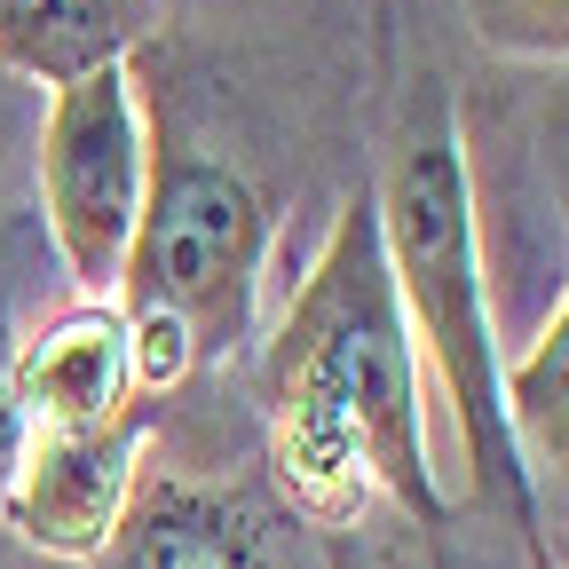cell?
Masks as SVG:
<instances>
[{
	"label": "cell",
	"instance_id": "6da1fadb",
	"mask_svg": "<svg viewBox=\"0 0 569 569\" xmlns=\"http://www.w3.org/2000/svg\"><path fill=\"white\" fill-rule=\"evenodd\" d=\"M253 396L269 427V475L301 522L348 538L372 490H388L427 538L451 530V498L427 467L419 356L396 309L372 190L340 198L309 277L253 356Z\"/></svg>",
	"mask_w": 569,
	"mask_h": 569
},
{
	"label": "cell",
	"instance_id": "7a4b0ae2",
	"mask_svg": "<svg viewBox=\"0 0 569 569\" xmlns=\"http://www.w3.org/2000/svg\"><path fill=\"white\" fill-rule=\"evenodd\" d=\"M380 213V246L396 277V309L411 332V356H427L451 419H459V451L475 467V490L490 482L515 507V530L530 561H546L538 530V475L515 451L507 403H498V332L482 301V238H475V174H467V134L451 88L427 71L403 103V127L388 142V167L372 182Z\"/></svg>",
	"mask_w": 569,
	"mask_h": 569
},
{
	"label": "cell",
	"instance_id": "3957f363",
	"mask_svg": "<svg viewBox=\"0 0 569 569\" xmlns=\"http://www.w3.org/2000/svg\"><path fill=\"white\" fill-rule=\"evenodd\" d=\"M261 261H269V198L190 142H159L111 309L167 317L190 340V365L213 372L253 340Z\"/></svg>",
	"mask_w": 569,
	"mask_h": 569
},
{
	"label": "cell",
	"instance_id": "277c9868",
	"mask_svg": "<svg viewBox=\"0 0 569 569\" xmlns=\"http://www.w3.org/2000/svg\"><path fill=\"white\" fill-rule=\"evenodd\" d=\"M32 182H40V213H48L63 277L80 284V301H111L134 213H142V182H151L134 63H103L48 96L32 134Z\"/></svg>",
	"mask_w": 569,
	"mask_h": 569
},
{
	"label": "cell",
	"instance_id": "5b68a950",
	"mask_svg": "<svg viewBox=\"0 0 569 569\" xmlns=\"http://www.w3.org/2000/svg\"><path fill=\"white\" fill-rule=\"evenodd\" d=\"M142 427L151 419L80 427V436H24L9 498H0V522L56 561H96L127 515V498H134Z\"/></svg>",
	"mask_w": 569,
	"mask_h": 569
},
{
	"label": "cell",
	"instance_id": "8992f818",
	"mask_svg": "<svg viewBox=\"0 0 569 569\" xmlns=\"http://www.w3.org/2000/svg\"><path fill=\"white\" fill-rule=\"evenodd\" d=\"M96 569H277V515L246 482L142 467Z\"/></svg>",
	"mask_w": 569,
	"mask_h": 569
},
{
	"label": "cell",
	"instance_id": "52a82bcc",
	"mask_svg": "<svg viewBox=\"0 0 569 569\" xmlns=\"http://www.w3.org/2000/svg\"><path fill=\"white\" fill-rule=\"evenodd\" d=\"M17 411L24 436H80V427H119V419H151V403L134 396V356H127V317L111 301H80L40 340L17 348Z\"/></svg>",
	"mask_w": 569,
	"mask_h": 569
},
{
	"label": "cell",
	"instance_id": "ba28073f",
	"mask_svg": "<svg viewBox=\"0 0 569 569\" xmlns=\"http://www.w3.org/2000/svg\"><path fill=\"white\" fill-rule=\"evenodd\" d=\"M151 0H0V71L24 88H71L151 40Z\"/></svg>",
	"mask_w": 569,
	"mask_h": 569
},
{
	"label": "cell",
	"instance_id": "9c48e42d",
	"mask_svg": "<svg viewBox=\"0 0 569 569\" xmlns=\"http://www.w3.org/2000/svg\"><path fill=\"white\" fill-rule=\"evenodd\" d=\"M498 403H507V427H515V451L522 467L538 475H561L569 482V293L561 309L546 317L538 348L498 365Z\"/></svg>",
	"mask_w": 569,
	"mask_h": 569
},
{
	"label": "cell",
	"instance_id": "30bf717a",
	"mask_svg": "<svg viewBox=\"0 0 569 569\" xmlns=\"http://www.w3.org/2000/svg\"><path fill=\"white\" fill-rule=\"evenodd\" d=\"M467 24L490 56H522V63L569 56V0H467Z\"/></svg>",
	"mask_w": 569,
	"mask_h": 569
},
{
	"label": "cell",
	"instance_id": "8fae6325",
	"mask_svg": "<svg viewBox=\"0 0 569 569\" xmlns=\"http://www.w3.org/2000/svg\"><path fill=\"white\" fill-rule=\"evenodd\" d=\"M538 174H546V198L569 230V80H553L538 103Z\"/></svg>",
	"mask_w": 569,
	"mask_h": 569
},
{
	"label": "cell",
	"instance_id": "7c38bea8",
	"mask_svg": "<svg viewBox=\"0 0 569 569\" xmlns=\"http://www.w3.org/2000/svg\"><path fill=\"white\" fill-rule=\"evenodd\" d=\"M9 372H17V340L0 325V498H9V475H17V451H24V411H17Z\"/></svg>",
	"mask_w": 569,
	"mask_h": 569
},
{
	"label": "cell",
	"instance_id": "4fadbf2b",
	"mask_svg": "<svg viewBox=\"0 0 569 569\" xmlns=\"http://www.w3.org/2000/svg\"><path fill=\"white\" fill-rule=\"evenodd\" d=\"M17 119H24V80H9V71H0V151H9Z\"/></svg>",
	"mask_w": 569,
	"mask_h": 569
},
{
	"label": "cell",
	"instance_id": "5bb4252c",
	"mask_svg": "<svg viewBox=\"0 0 569 569\" xmlns=\"http://www.w3.org/2000/svg\"><path fill=\"white\" fill-rule=\"evenodd\" d=\"M332 569H365V561H356V553H348V546H332Z\"/></svg>",
	"mask_w": 569,
	"mask_h": 569
}]
</instances>
